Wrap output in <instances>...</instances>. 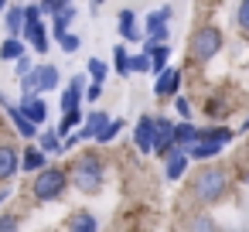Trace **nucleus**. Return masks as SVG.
Returning a JSON list of instances; mask_svg holds the SVG:
<instances>
[{
  "instance_id": "obj_13",
  "label": "nucleus",
  "mask_w": 249,
  "mask_h": 232,
  "mask_svg": "<svg viewBox=\"0 0 249 232\" xmlns=\"http://www.w3.org/2000/svg\"><path fill=\"white\" fill-rule=\"evenodd\" d=\"M0 106L7 109V116L14 120V126H18V133H21V137H28V140H31V137H38V126H35V123H28V120H24V113H21L14 103H7L4 96H0Z\"/></svg>"
},
{
  "instance_id": "obj_7",
  "label": "nucleus",
  "mask_w": 249,
  "mask_h": 232,
  "mask_svg": "<svg viewBox=\"0 0 249 232\" xmlns=\"http://www.w3.org/2000/svg\"><path fill=\"white\" fill-rule=\"evenodd\" d=\"M154 150H157V154H164V157L174 150V123H171V120H164V116H160V120H154Z\"/></svg>"
},
{
  "instance_id": "obj_22",
  "label": "nucleus",
  "mask_w": 249,
  "mask_h": 232,
  "mask_svg": "<svg viewBox=\"0 0 249 232\" xmlns=\"http://www.w3.org/2000/svg\"><path fill=\"white\" fill-rule=\"evenodd\" d=\"M21 167H24V171H45V154H41V147H28V150L21 154Z\"/></svg>"
},
{
  "instance_id": "obj_11",
  "label": "nucleus",
  "mask_w": 249,
  "mask_h": 232,
  "mask_svg": "<svg viewBox=\"0 0 249 232\" xmlns=\"http://www.w3.org/2000/svg\"><path fill=\"white\" fill-rule=\"evenodd\" d=\"M164 161H167V164H164V174H167V181H178V178L184 174V167H188V161H191V157H188V150L174 147V150H171Z\"/></svg>"
},
{
  "instance_id": "obj_2",
  "label": "nucleus",
  "mask_w": 249,
  "mask_h": 232,
  "mask_svg": "<svg viewBox=\"0 0 249 232\" xmlns=\"http://www.w3.org/2000/svg\"><path fill=\"white\" fill-rule=\"evenodd\" d=\"M69 181H72L79 191H86V195H96V191L103 188V161H99L96 154H82V157L72 164V171H69Z\"/></svg>"
},
{
  "instance_id": "obj_18",
  "label": "nucleus",
  "mask_w": 249,
  "mask_h": 232,
  "mask_svg": "<svg viewBox=\"0 0 249 232\" xmlns=\"http://www.w3.org/2000/svg\"><path fill=\"white\" fill-rule=\"evenodd\" d=\"M69 232H99V222L92 212H75L69 222Z\"/></svg>"
},
{
  "instance_id": "obj_33",
  "label": "nucleus",
  "mask_w": 249,
  "mask_h": 232,
  "mask_svg": "<svg viewBox=\"0 0 249 232\" xmlns=\"http://www.w3.org/2000/svg\"><path fill=\"white\" fill-rule=\"evenodd\" d=\"M79 120H82V113H69V116L62 120V126H58V133H69V130H72V126L79 123Z\"/></svg>"
},
{
  "instance_id": "obj_37",
  "label": "nucleus",
  "mask_w": 249,
  "mask_h": 232,
  "mask_svg": "<svg viewBox=\"0 0 249 232\" xmlns=\"http://www.w3.org/2000/svg\"><path fill=\"white\" fill-rule=\"evenodd\" d=\"M0 11H7V4H4V0H0Z\"/></svg>"
},
{
  "instance_id": "obj_26",
  "label": "nucleus",
  "mask_w": 249,
  "mask_h": 232,
  "mask_svg": "<svg viewBox=\"0 0 249 232\" xmlns=\"http://www.w3.org/2000/svg\"><path fill=\"white\" fill-rule=\"evenodd\" d=\"M120 130H123V120H109V123L103 126V133H99L96 140H99V143H109V140H113V137H116Z\"/></svg>"
},
{
  "instance_id": "obj_24",
  "label": "nucleus",
  "mask_w": 249,
  "mask_h": 232,
  "mask_svg": "<svg viewBox=\"0 0 249 232\" xmlns=\"http://www.w3.org/2000/svg\"><path fill=\"white\" fill-rule=\"evenodd\" d=\"M188 232H218V229H215L212 215H195V218L188 222Z\"/></svg>"
},
{
  "instance_id": "obj_28",
  "label": "nucleus",
  "mask_w": 249,
  "mask_h": 232,
  "mask_svg": "<svg viewBox=\"0 0 249 232\" xmlns=\"http://www.w3.org/2000/svg\"><path fill=\"white\" fill-rule=\"evenodd\" d=\"M235 24H239V31L249 35V0H242V4H239V11H235Z\"/></svg>"
},
{
  "instance_id": "obj_35",
  "label": "nucleus",
  "mask_w": 249,
  "mask_h": 232,
  "mask_svg": "<svg viewBox=\"0 0 249 232\" xmlns=\"http://www.w3.org/2000/svg\"><path fill=\"white\" fill-rule=\"evenodd\" d=\"M174 106H178V113H181V116H188V113H191V106H188V99H174Z\"/></svg>"
},
{
  "instance_id": "obj_5",
  "label": "nucleus",
  "mask_w": 249,
  "mask_h": 232,
  "mask_svg": "<svg viewBox=\"0 0 249 232\" xmlns=\"http://www.w3.org/2000/svg\"><path fill=\"white\" fill-rule=\"evenodd\" d=\"M41 4H24V45H31L35 52H48V35H45V21H41Z\"/></svg>"
},
{
  "instance_id": "obj_9",
  "label": "nucleus",
  "mask_w": 249,
  "mask_h": 232,
  "mask_svg": "<svg viewBox=\"0 0 249 232\" xmlns=\"http://www.w3.org/2000/svg\"><path fill=\"white\" fill-rule=\"evenodd\" d=\"M21 113H24V120L28 123H35V126H41L45 123V116H48V103L41 99V96H21V106H18Z\"/></svg>"
},
{
  "instance_id": "obj_29",
  "label": "nucleus",
  "mask_w": 249,
  "mask_h": 232,
  "mask_svg": "<svg viewBox=\"0 0 249 232\" xmlns=\"http://www.w3.org/2000/svg\"><path fill=\"white\" fill-rule=\"evenodd\" d=\"M130 69H133V72H150V55H147V52H137V55L130 58Z\"/></svg>"
},
{
  "instance_id": "obj_27",
  "label": "nucleus",
  "mask_w": 249,
  "mask_h": 232,
  "mask_svg": "<svg viewBox=\"0 0 249 232\" xmlns=\"http://www.w3.org/2000/svg\"><path fill=\"white\" fill-rule=\"evenodd\" d=\"M62 150V140H58V133H45L41 137V154L48 157V154H58Z\"/></svg>"
},
{
  "instance_id": "obj_1",
  "label": "nucleus",
  "mask_w": 249,
  "mask_h": 232,
  "mask_svg": "<svg viewBox=\"0 0 249 232\" xmlns=\"http://www.w3.org/2000/svg\"><path fill=\"white\" fill-rule=\"evenodd\" d=\"M225 191H229V174H225L222 167H201V171H195V178H191V195H195V201L215 205L218 198H225Z\"/></svg>"
},
{
  "instance_id": "obj_23",
  "label": "nucleus",
  "mask_w": 249,
  "mask_h": 232,
  "mask_svg": "<svg viewBox=\"0 0 249 232\" xmlns=\"http://www.w3.org/2000/svg\"><path fill=\"white\" fill-rule=\"evenodd\" d=\"M232 137H235V133H232L229 126H212V130H201V140H205V143H218V147H225Z\"/></svg>"
},
{
  "instance_id": "obj_3",
  "label": "nucleus",
  "mask_w": 249,
  "mask_h": 232,
  "mask_svg": "<svg viewBox=\"0 0 249 232\" xmlns=\"http://www.w3.org/2000/svg\"><path fill=\"white\" fill-rule=\"evenodd\" d=\"M222 52V31L215 24H201L191 38H188V55L195 62H212Z\"/></svg>"
},
{
  "instance_id": "obj_30",
  "label": "nucleus",
  "mask_w": 249,
  "mask_h": 232,
  "mask_svg": "<svg viewBox=\"0 0 249 232\" xmlns=\"http://www.w3.org/2000/svg\"><path fill=\"white\" fill-rule=\"evenodd\" d=\"M89 75H92L96 82H106V75H109V69H106V62H99V58H92V62H89Z\"/></svg>"
},
{
  "instance_id": "obj_17",
  "label": "nucleus",
  "mask_w": 249,
  "mask_h": 232,
  "mask_svg": "<svg viewBox=\"0 0 249 232\" xmlns=\"http://www.w3.org/2000/svg\"><path fill=\"white\" fill-rule=\"evenodd\" d=\"M147 55H150V72H154V75L167 72V58H171V48H167V45H150Z\"/></svg>"
},
{
  "instance_id": "obj_36",
  "label": "nucleus",
  "mask_w": 249,
  "mask_h": 232,
  "mask_svg": "<svg viewBox=\"0 0 249 232\" xmlns=\"http://www.w3.org/2000/svg\"><path fill=\"white\" fill-rule=\"evenodd\" d=\"M242 184H246V191H249V171H246V178H242Z\"/></svg>"
},
{
  "instance_id": "obj_19",
  "label": "nucleus",
  "mask_w": 249,
  "mask_h": 232,
  "mask_svg": "<svg viewBox=\"0 0 249 232\" xmlns=\"http://www.w3.org/2000/svg\"><path fill=\"white\" fill-rule=\"evenodd\" d=\"M24 55H28V45L21 38H7L4 45H0V58H4V62H18Z\"/></svg>"
},
{
  "instance_id": "obj_8",
  "label": "nucleus",
  "mask_w": 249,
  "mask_h": 232,
  "mask_svg": "<svg viewBox=\"0 0 249 232\" xmlns=\"http://www.w3.org/2000/svg\"><path fill=\"white\" fill-rule=\"evenodd\" d=\"M167 18H171L167 7L164 11H154L147 18V38H150V45H167Z\"/></svg>"
},
{
  "instance_id": "obj_21",
  "label": "nucleus",
  "mask_w": 249,
  "mask_h": 232,
  "mask_svg": "<svg viewBox=\"0 0 249 232\" xmlns=\"http://www.w3.org/2000/svg\"><path fill=\"white\" fill-rule=\"evenodd\" d=\"M120 35H123L126 41H140V28H137L133 11H120Z\"/></svg>"
},
{
  "instance_id": "obj_14",
  "label": "nucleus",
  "mask_w": 249,
  "mask_h": 232,
  "mask_svg": "<svg viewBox=\"0 0 249 232\" xmlns=\"http://www.w3.org/2000/svg\"><path fill=\"white\" fill-rule=\"evenodd\" d=\"M178 86H181V72H178V69H167V72H160V75H157L154 92L164 99V96H174V92H178Z\"/></svg>"
},
{
  "instance_id": "obj_6",
  "label": "nucleus",
  "mask_w": 249,
  "mask_h": 232,
  "mask_svg": "<svg viewBox=\"0 0 249 232\" xmlns=\"http://www.w3.org/2000/svg\"><path fill=\"white\" fill-rule=\"evenodd\" d=\"M21 86H24V96L52 92V89L58 86V69H55V65H38V69H31V75H28Z\"/></svg>"
},
{
  "instance_id": "obj_20",
  "label": "nucleus",
  "mask_w": 249,
  "mask_h": 232,
  "mask_svg": "<svg viewBox=\"0 0 249 232\" xmlns=\"http://www.w3.org/2000/svg\"><path fill=\"white\" fill-rule=\"evenodd\" d=\"M4 28H7L11 38L24 35V7H21V4H18V7H7V21H4Z\"/></svg>"
},
{
  "instance_id": "obj_10",
  "label": "nucleus",
  "mask_w": 249,
  "mask_h": 232,
  "mask_svg": "<svg viewBox=\"0 0 249 232\" xmlns=\"http://www.w3.org/2000/svg\"><path fill=\"white\" fill-rule=\"evenodd\" d=\"M133 140H137V147H140L143 154H150V150H154V116H140V120H137Z\"/></svg>"
},
{
  "instance_id": "obj_4",
  "label": "nucleus",
  "mask_w": 249,
  "mask_h": 232,
  "mask_svg": "<svg viewBox=\"0 0 249 232\" xmlns=\"http://www.w3.org/2000/svg\"><path fill=\"white\" fill-rule=\"evenodd\" d=\"M65 188H69V171H62V167H45V171H38V178H35V184H31V191H35L38 201H58V198L65 195Z\"/></svg>"
},
{
  "instance_id": "obj_15",
  "label": "nucleus",
  "mask_w": 249,
  "mask_h": 232,
  "mask_svg": "<svg viewBox=\"0 0 249 232\" xmlns=\"http://www.w3.org/2000/svg\"><path fill=\"white\" fill-rule=\"evenodd\" d=\"M109 123V116L106 113H92L82 126H79V133H75V140H96L99 133H103V126Z\"/></svg>"
},
{
  "instance_id": "obj_25",
  "label": "nucleus",
  "mask_w": 249,
  "mask_h": 232,
  "mask_svg": "<svg viewBox=\"0 0 249 232\" xmlns=\"http://www.w3.org/2000/svg\"><path fill=\"white\" fill-rule=\"evenodd\" d=\"M113 58H116V72H120V75H126V72H130V55H126V48H123V45H116V48H113Z\"/></svg>"
},
{
  "instance_id": "obj_16",
  "label": "nucleus",
  "mask_w": 249,
  "mask_h": 232,
  "mask_svg": "<svg viewBox=\"0 0 249 232\" xmlns=\"http://www.w3.org/2000/svg\"><path fill=\"white\" fill-rule=\"evenodd\" d=\"M82 82H86V75H79V79L65 89V96H62V109H65V116H69V113H79V103H82Z\"/></svg>"
},
{
  "instance_id": "obj_34",
  "label": "nucleus",
  "mask_w": 249,
  "mask_h": 232,
  "mask_svg": "<svg viewBox=\"0 0 249 232\" xmlns=\"http://www.w3.org/2000/svg\"><path fill=\"white\" fill-rule=\"evenodd\" d=\"M18 75H24V79L31 75V62H28V55H24V58H18Z\"/></svg>"
},
{
  "instance_id": "obj_32",
  "label": "nucleus",
  "mask_w": 249,
  "mask_h": 232,
  "mask_svg": "<svg viewBox=\"0 0 249 232\" xmlns=\"http://www.w3.org/2000/svg\"><path fill=\"white\" fill-rule=\"evenodd\" d=\"M58 45H62V52H69V55H72V52H79V45H82V41H79L75 35H65Z\"/></svg>"
},
{
  "instance_id": "obj_31",
  "label": "nucleus",
  "mask_w": 249,
  "mask_h": 232,
  "mask_svg": "<svg viewBox=\"0 0 249 232\" xmlns=\"http://www.w3.org/2000/svg\"><path fill=\"white\" fill-rule=\"evenodd\" d=\"M0 232H21L18 215H0Z\"/></svg>"
},
{
  "instance_id": "obj_12",
  "label": "nucleus",
  "mask_w": 249,
  "mask_h": 232,
  "mask_svg": "<svg viewBox=\"0 0 249 232\" xmlns=\"http://www.w3.org/2000/svg\"><path fill=\"white\" fill-rule=\"evenodd\" d=\"M18 167H21V154H18L14 147H7V143H0V181L14 178Z\"/></svg>"
}]
</instances>
